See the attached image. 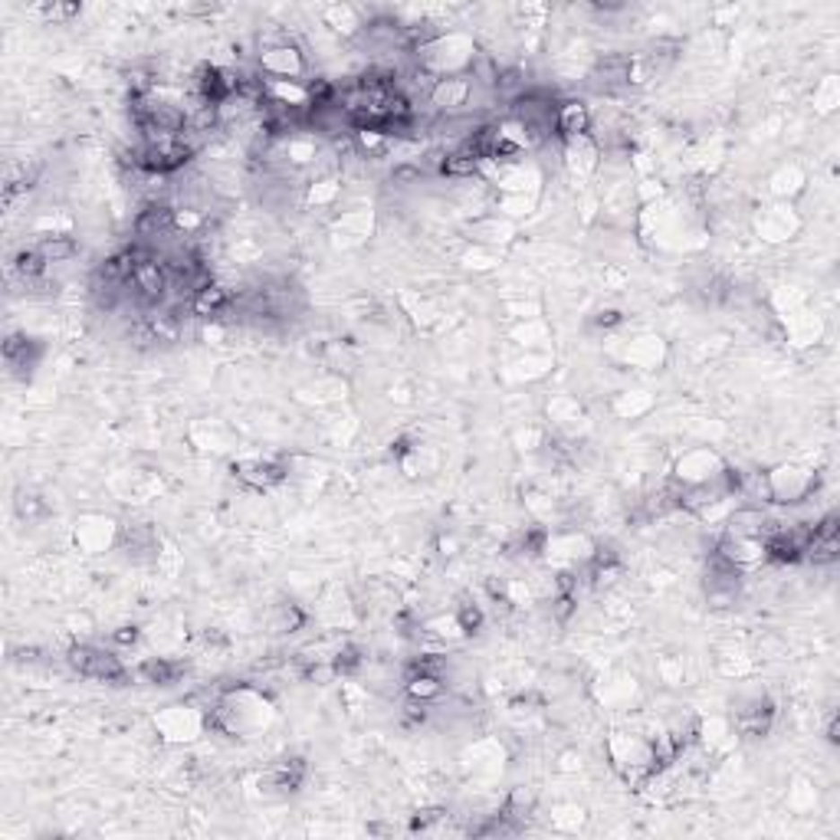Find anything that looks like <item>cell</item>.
Here are the masks:
<instances>
[{"label": "cell", "mask_w": 840, "mask_h": 840, "mask_svg": "<svg viewBox=\"0 0 840 840\" xmlns=\"http://www.w3.org/2000/svg\"><path fill=\"white\" fill-rule=\"evenodd\" d=\"M66 660L79 677L99 679V683H125V679H128V669L122 667V660L112 657V653H105V650H99V647H89V643L69 647Z\"/></svg>", "instance_id": "1"}, {"label": "cell", "mask_w": 840, "mask_h": 840, "mask_svg": "<svg viewBox=\"0 0 840 840\" xmlns=\"http://www.w3.org/2000/svg\"><path fill=\"white\" fill-rule=\"evenodd\" d=\"M233 477L249 489H273L286 479V463L279 459H240L233 463Z\"/></svg>", "instance_id": "2"}, {"label": "cell", "mask_w": 840, "mask_h": 840, "mask_svg": "<svg viewBox=\"0 0 840 840\" xmlns=\"http://www.w3.org/2000/svg\"><path fill=\"white\" fill-rule=\"evenodd\" d=\"M427 99L437 105V109H443L447 115L457 112V109L469 105V99H473V79H469V76H443V79H437Z\"/></svg>", "instance_id": "3"}, {"label": "cell", "mask_w": 840, "mask_h": 840, "mask_svg": "<svg viewBox=\"0 0 840 840\" xmlns=\"http://www.w3.org/2000/svg\"><path fill=\"white\" fill-rule=\"evenodd\" d=\"M233 306H237V296L227 286H217V283H210L207 289L194 293L191 302H188V309L197 319H223V315L233 312Z\"/></svg>", "instance_id": "4"}, {"label": "cell", "mask_w": 840, "mask_h": 840, "mask_svg": "<svg viewBox=\"0 0 840 840\" xmlns=\"http://www.w3.org/2000/svg\"><path fill=\"white\" fill-rule=\"evenodd\" d=\"M591 132V112L584 102H562L555 109V135H562L564 142H578Z\"/></svg>", "instance_id": "5"}, {"label": "cell", "mask_w": 840, "mask_h": 840, "mask_svg": "<svg viewBox=\"0 0 840 840\" xmlns=\"http://www.w3.org/2000/svg\"><path fill=\"white\" fill-rule=\"evenodd\" d=\"M404 689H407V699L424 703V706H433L437 699H443L447 683H443L440 673H417V669H407V683H404Z\"/></svg>", "instance_id": "6"}, {"label": "cell", "mask_w": 840, "mask_h": 840, "mask_svg": "<svg viewBox=\"0 0 840 840\" xmlns=\"http://www.w3.org/2000/svg\"><path fill=\"white\" fill-rule=\"evenodd\" d=\"M138 677L154 683V687H171V683H178V679L184 677V663L168 660V657H152L138 667Z\"/></svg>", "instance_id": "7"}, {"label": "cell", "mask_w": 840, "mask_h": 840, "mask_svg": "<svg viewBox=\"0 0 840 840\" xmlns=\"http://www.w3.org/2000/svg\"><path fill=\"white\" fill-rule=\"evenodd\" d=\"M37 352H39L37 342L27 338V335H10L7 342H4V358H7L13 372H30L37 364Z\"/></svg>", "instance_id": "8"}, {"label": "cell", "mask_w": 840, "mask_h": 840, "mask_svg": "<svg viewBox=\"0 0 840 840\" xmlns=\"http://www.w3.org/2000/svg\"><path fill=\"white\" fill-rule=\"evenodd\" d=\"M37 249L47 263H69L79 253V243L73 237H66V233H49V237L39 240Z\"/></svg>", "instance_id": "9"}, {"label": "cell", "mask_w": 840, "mask_h": 840, "mask_svg": "<svg viewBox=\"0 0 840 840\" xmlns=\"http://www.w3.org/2000/svg\"><path fill=\"white\" fill-rule=\"evenodd\" d=\"M479 164H483V158L477 152H469L467 144H459L457 152H447L440 174H447V178H473L479 171Z\"/></svg>", "instance_id": "10"}, {"label": "cell", "mask_w": 840, "mask_h": 840, "mask_svg": "<svg viewBox=\"0 0 840 840\" xmlns=\"http://www.w3.org/2000/svg\"><path fill=\"white\" fill-rule=\"evenodd\" d=\"M306 762L302 758H283V762L273 768V784L279 792H299V784L306 782Z\"/></svg>", "instance_id": "11"}, {"label": "cell", "mask_w": 840, "mask_h": 840, "mask_svg": "<svg viewBox=\"0 0 840 840\" xmlns=\"http://www.w3.org/2000/svg\"><path fill=\"white\" fill-rule=\"evenodd\" d=\"M453 621H457L459 634H477L483 627V611H479V604H459Z\"/></svg>", "instance_id": "12"}, {"label": "cell", "mask_w": 840, "mask_h": 840, "mask_svg": "<svg viewBox=\"0 0 840 840\" xmlns=\"http://www.w3.org/2000/svg\"><path fill=\"white\" fill-rule=\"evenodd\" d=\"M358 667H362V650H358V647H342L332 657V673H342V677H348V673H354Z\"/></svg>", "instance_id": "13"}, {"label": "cell", "mask_w": 840, "mask_h": 840, "mask_svg": "<svg viewBox=\"0 0 840 840\" xmlns=\"http://www.w3.org/2000/svg\"><path fill=\"white\" fill-rule=\"evenodd\" d=\"M112 640H115V643H125V647H128V643H135V640H138V627H118L112 634Z\"/></svg>", "instance_id": "14"}, {"label": "cell", "mask_w": 840, "mask_h": 840, "mask_svg": "<svg viewBox=\"0 0 840 840\" xmlns=\"http://www.w3.org/2000/svg\"><path fill=\"white\" fill-rule=\"evenodd\" d=\"M594 322L601 325V328H611V325L621 322V312H614V309H608V312H598V319Z\"/></svg>", "instance_id": "15"}]
</instances>
